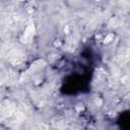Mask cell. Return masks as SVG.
<instances>
[{"instance_id": "cell-1", "label": "cell", "mask_w": 130, "mask_h": 130, "mask_svg": "<svg viewBox=\"0 0 130 130\" xmlns=\"http://www.w3.org/2000/svg\"><path fill=\"white\" fill-rule=\"evenodd\" d=\"M32 35H34V27H30L28 28L27 32H24V38L26 39H31L32 37Z\"/></svg>"}]
</instances>
